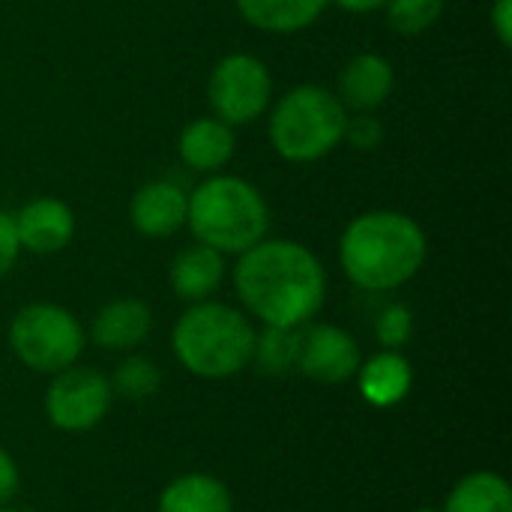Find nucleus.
I'll list each match as a JSON object with an SVG mask.
<instances>
[{"label":"nucleus","mask_w":512,"mask_h":512,"mask_svg":"<svg viewBox=\"0 0 512 512\" xmlns=\"http://www.w3.org/2000/svg\"><path fill=\"white\" fill-rule=\"evenodd\" d=\"M231 279L240 309L261 327L300 330L318 318L327 300V270L297 240L264 237L237 255Z\"/></svg>","instance_id":"f257e3e1"},{"label":"nucleus","mask_w":512,"mask_h":512,"mask_svg":"<svg viewBox=\"0 0 512 512\" xmlns=\"http://www.w3.org/2000/svg\"><path fill=\"white\" fill-rule=\"evenodd\" d=\"M426 258V231L402 210L360 213L339 237V264L348 282L369 294H390L408 285Z\"/></svg>","instance_id":"f03ea898"},{"label":"nucleus","mask_w":512,"mask_h":512,"mask_svg":"<svg viewBox=\"0 0 512 512\" xmlns=\"http://www.w3.org/2000/svg\"><path fill=\"white\" fill-rule=\"evenodd\" d=\"M252 318L231 303L201 300L177 318L171 330V351L177 363L201 381H225L252 366L255 351Z\"/></svg>","instance_id":"7ed1b4c3"},{"label":"nucleus","mask_w":512,"mask_h":512,"mask_svg":"<svg viewBox=\"0 0 512 512\" xmlns=\"http://www.w3.org/2000/svg\"><path fill=\"white\" fill-rule=\"evenodd\" d=\"M186 228L195 243L216 252L243 255L270 231V207L261 189L234 174H207L189 192Z\"/></svg>","instance_id":"20e7f679"},{"label":"nucleus","mask_w":512,"mask_h":512,"mask_svg":"<svg viewBox=\"0 0 512 512\" xmlns=\"http://www.w3.org/2000/svg\"><path fill=\"white\" fill-rule=\"evenodd\" d=\"M267 111V138L285 162H318L345 141L348 111L327 87L297 84L282 93Z\"/></svg>","instance_id":"39448f33"},{"label":"nucleus","mask_w":512,"mask_h":512,"mask_svg":"<svg viewBox=\"0 0 512 512\" xmlns=\"http://www.w3.org/2000/svg\"><path fill=\"white\" fill-rule=\"evenodd\" d=\"M6 339L24 369L48 378L75 366L87 345L81 321L66 306L45 300L21 306L9 321Z\"/></svg>","instance_id":"423d86ee"},{"label":"nucleus","mask_w":512,"mask_h":512,"mask_svg":"<svg viewBox=\"0 0 512 512\" xmlns=\"http://www.w3.org/2000/svg\"><path fill=\"white\" fill-rule=\"evenodd\" d=\"M207 99L213 117L228 126H249L267 114L273 105V75L267 63L255 54L234 51L225 54L207 81Z\"/></svg>","instance_id":"0eeeda50"},{"label":"nucleus","mask_w":512,"mask_h":512,"mask_svg":"<svg viewBox=\"0 0 512 512\" xmlns=\"http://www.w3.org/2000/svg\"><path fill=\"white\" fill-rule=\"evenodd\" d=\"M114 405V390L105 372L93 366H69L51 375L45 387V420L66 435H84L96 429Z\"/></svg>","instance_id":"6e6552de"},{"label":"nucleus","mask_w":512,"mask_h":512,"mask_svg":"<svg viewBox=\"0 0 512 512\" xmlns=\"http://www.w3.org/2000/svg\"><path fill=\"white\" fill-rule=\"evenodd\" d=\"M363 363L360 342L339 324L330 321H309L300 327V351H297V372L315 384H348L354 381Z\"/></svg>","instance_id":"1a4fd4ad"},{"label":"nucleus","mask_w":512,"mask_h":512,"mask_svg":"<svg viewBox=\"0 0 512 512\" xmlns=\"http://www.w3.org/2000/svg\"><path fill=\"white\" fill-rule=\"evenodd\" d=\"M12 222H15L21 252L39 255V258L63 252L72 243L75 228H78L72 207L60 198H51V195L27 201L12 216Z\"/></svg>","instance_id":"9d476101"},{"label":"nucleus","mask_w":512,"mask_h":512,"mask_svg":"<svg viewBox=\"0 0 512 512\" xmlns=\"http://www.w3.org/2000/svg\"><path fill=\"white\" fill-rule=\"evenodd\" d=\"M189 195L174 180H147L129 201V222L147 240H168L186 228Z\"/></svg>","instance_id":"9b49d317"},{"label":"nucleus","mask_w":512,"mask_h":512,"mask_svg":"<svg viewBox=\"0 0 512 512\" xmlns=\"http://www.w3.org/2000/svg\"><path fill=\"white\" fill-rule=\"evenodd\" d=\"M396 90V69L384 54L363 51L354 54L336 81V96L345 105V111L354 114H375Z\"/></svg>","instance_id":"f8f14e48"},{"label":"nucleus","mask_w":512,"mask_h":512,"mask_svg":"<svg viewBox=\"0 0 512 512\" xmlns=\"http://www.w3.org/2000/svg\"><path fill=\"white\" fill-rule=\"evenodd\" d=\"M153 333V309L138 297H117L105 303L90 321V342L102 351L132 354Z\"/></svg>","instance_id":"ddd939ff"},{"label":"nucleus","mask_w":512,"mask_h":512,"mask_svg":"<svg viewBox=\"0 0 512 512\" xmlns=\"http://www.w3.org/2000/svg\"><path fill=\"white\" fill-rule=\"evenodd\" d=\"M237 150L234 126L222 123L219 117H195L183 126L177 138V156L189 171L198 174H219Z\"/></svg>","instance_id":"4468645a"},{"label":"nucleus","mask_w":512,"mask_h":512,"mask_svg":"<svg viewBox=\"0 0 512 512\" xmlns=\"http://www.w3.org/2000/svg\"><path fill=\"white\" fill-rule=\"evenodd\" d=\"M357 390L366 405L372 408H396L408 399L414 387V366L402 351H375L372 357H363L357 375Z\"/></svg>","instance_id":"2eb2a0df"},{"label":"nucleus","mask_w":512,"mask_h":512,"mask_svg":"<svg viewBox=\"0 0 512 512\" xmlns=\"http://www.w3.org/2000/svg\"><path fill=\"white\" fill-rule=\"evenodd\" d=\"M225 255L204 246V243H192L186 249H180L168 267V282L171 291L186 300V303H201V300H213V294L222 288L225 282Z\"/></svg>","instance_id":"dca6fc26"},{"label":"nucleus","mask_w":512,"mask_h":512,"mask_svg":"<svg viewBox=\"0 0 512 512\" xmlns=\"http://www.w3.org/2000/svg\"><path fill=\"white\" fill-rule=\"evenodd\" d=\"M234 3L246 24L276 36L309 30L330 6V0H234Z\"/></svg>","instance_id":"f3484780"},{"label":"nucleus","mask_w":512,"mask_h":512,"mask_svg":"<svg viewBox=\"0 0 512 512\" xmlns=\"http://www.w3.org/2000/svg\"><path fill=\"white\" fill-rule=\"evenodd\" d=\"M156 512H234V498L219 477L189 471L159 492Z\"/></svg>","instance_id":"a211bd4d"},{"label":"nucleus","mask_w":512,"mask_h":512,"mask_svg":"<svg viewBox=\"0 0 512 512\" xmlns=\"http://www.w3.org/2000/svg\"><path fill=\"white\" fill-rule=\"evenodd\" d=\"M441 512H512V489L498 471H471L450 489Z\"/></svg>","instance_id":"6ab92c4d"},{"label":"nucleus","mask_w":512,"mask_h":512,"mask_svg":"<svg viewBox=\"0 0 512 512\" xmlns=\"http://www.w3.org/2000/svg\"><path fill=\"white\" fill-rule=\"evenodd\" d=\"M297 351H300V330L282 327H261L255 336L252 363L261 375H288L297 372Z\"/></svg>","instance_id":"aec40b11"},{"label":"nucleus","mask_w":512,"mask_h":512,"mask_svg":"<svg viewBox=\"0 0 512 512\" xmlns=\"http://www.w3.org/2000/svg\"><path fill=\"white\" fill-rule=\"evenodd\" d=\"M114 399H129V402H144L150 396H156L159 384H162V372L153 360L141 357V354H129L117 363L114 375L108 378Z\"/></svg>","instance_id":"412c9836"},{"label":"nucleus","mask_w":512,"mask_h":512,"mask_svg":"<svg viewBox=\"0 0 512 512\" xmlns=\"http://www.w3.org/2000/svg\"><path fill=\"white\" fill-rule=\"evenodd\" d=\"M387 21L396 33L402 36H420L426 30H432L444 9L447 0H387Z\"/></svg>","instance_id":"4be33fe9"},{"label":"nucleus","mask_w":512,"mask_h":512,"mask_svg":"<svg viewBox=\"0 0 512 512\" xmlns=\"http://www.w3.org/2000/svg\"><path fill=\"white\" fill-rule=\"evenodd\" d=\"M414 336V312L405 303H387L375 318V339L384 351H402Z\"/></svg>","instance_id":"5701e85b"},{"label":"nucleus","mask_w":512,"mask_h":512,"mask_svg":"<svg viewBox=\"0 0 512 512\" xmlns=\"http://www.w3.org/2000/svg\"><path fill=\"white\" fill-rule=\"evenodd\" d=\"M384 123L375 114H354L345 123V141L354 150H378L384 144Z\"/></svg>","instance_id":"b1692460"},{"label":"nucleus","mask_w":512,"mask_h":512,"mask_svg":"<svg viewBox=\"0 0 512 512\" xmlns=\"http://www.w3.org/2000/svg\"><path fill=\"white\" fill-rule=\"evenodd\" d=\"M21 255V243L15 234V222L6 210H0V279L12 273V267L18 264Z\"/></svg>","instance_id":"393cba45"},{"label":"nucleus","mask_w":512,"mask_h":512,"mask_svg":"<svg viewBox=\"0 0 512 512\" xmlns=\"http://www.w3.org/2000/svg\"><path fill=\"white\" fill-rule=\"evenodd\" d=\"M21 489V471H18V462L9 450L0 447V507L12 504V498L18 495Z\"/></svg>","instance_id":"a878e982"},{"label":"nucleus","mask_w":512,"mask_h":512,"mask_svg":"<svg viewBox=\"0 0 512 512\" xmlns=\"http://www.w3.org/2000/svg\"><path fill=\"white\" fill-rule=\"evenodd\" d=\"M489 24L495 39L501 42V48L512 45V0H495L492 12H489Z\"/></svg>","instance_id":"bb28decb"},{"label":"nucleus","mask_w":512,"mask_h":512,"mask_svg":"<svg viewBox=\"0 0 512 512\" xmlns=\"http://www.w3.org/2000/svg\"><path fill=\"white\" fill-rule=\"evenodd\" d=\"M330 6H339L351 15H366V12H378L387 6V0H330Z\"/></svg>","instance_id":"cd10ccee"},{"label":"nucleus","mask_w":512,"mask_h":512,"mask_svg":"<svg viewBox=\"0 0 512 512\" xmlns=\"http://www.w3.org/2000/svg\"><path fill=\"white\" fill-rule=\"evenodd\" d=\"M414 512H441V507H420V510Z\"/></svg>","instance_id":"c85d7f7f"},{"label":"nucleus","mask_w":512,"mask_h":512,"mask_svg":"<svg viewBox=\"0 0 512 512\" xmlns=\"http://www.w3.org/2000/svg\"><path fill=\"white\" fill-rule=\"evenodd\" d=\"M0 512H18V510H12V507L6 504V507H0Z\"/></svg>","instance_id":"c756f323"}]
</instances>
